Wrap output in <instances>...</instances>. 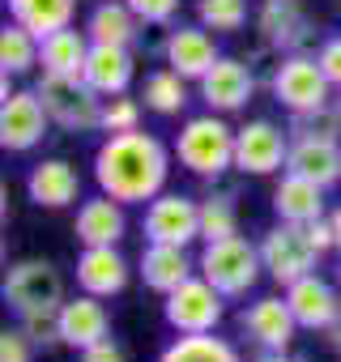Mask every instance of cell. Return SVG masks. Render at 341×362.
I'll list each match as a JSON object with an SVG mask.
<instances>
[{
    "label": "cell",
    "mask_w": 341,
    "mask_h": 362,
    "mask_svg": "<svg viewBox=\"0 0 341 362\" xmlns=\"http://www.w3.org/2000/svg\"><path fill=\"white\" fill-rule=\"evenodd\" d=\"M81 362H128V354L111 341V337H103V341H94V345H86L81 354H77Z\"/></svg>",
    "instance_id": "39"
},
{
    "label": "cell",
    "mask_w": 341,
    "mask_h": 362,
    "mask_svg": "<svg viewBox=\"0 0 341 362\" xmlns=\"http://www.w3.org/2000/svg\"><path fill=\"white\" fill-rule=\"evenodd\" d=\"M197 22L214 35H239L248 26V0H197Z\"/></svg>",
    "instance_id": "32"
},
{
    "label": "cell",
    "mask_w": 341,
    "mask_h": 362,
    "mask_svg": "<svg viewBox=\"0 0 341 362\" xmlns=\"http://www.w3.org/2000/svg\"><path fill=\"white\" fill-rule=\"evenodd\" d=\"M235 132L239 128H231L226 115H218V111L184 119V128L175 132V158H180V166L218 184L226 170H235Z\"/></svg>",
    "instance_id": "2"
},
{
    "label": "cell",
    "mask_w": 341,
    "mask_h": 362,
    "mask_svg": "<svg viewBox=\"0 0 341 362\" xmlns=\"http://www.w3.org/2000/svg\"><path fill=\"white\" fill-rule=\"evenodd\" d=\"M94 39L77 26H64L47 39H39V69L43 73H60V77H81L86 60H90Z\"/></svg>",
    "instance_id": "25"
},
{
    "label": "cell",
    "mask_w": 341,
    "mask_h": 362,
    "mask_svg": "<svg viewBox=\"0 0 341 362\" xmlns=\"http://www.w3.org/2000/svg\"><path fill=\"white\" fill-rule=\"evenodd\" d=\"M256 30H260V43L282 52V56H294V52H307L316 43V26L311 18L299 9V0H265V9L256 18Z\"/></svg>",
    "instance_id": "13"
},
{
    "label": "cell",
    "mask_w": 341,
    "mask_h": 362,
    "mask_svg": "<svg viewBox=\"0 0 341 362\" xmlns=\"http://www.w3.org/2000/svg\"><path fill=\"white\" fill-rule=\"evenodd\" d=\"M128 277H132V264L120 247H81L77 256V286L86 294H98V298H115L128 290Z\"/></svg>",
    "instance_id": "19"
},
{
    "label": "cell",
    "mask_w": 341,
    "mask_h": 362,
    "mask_svg": "<svg viewBox=\"0 0 341 362\" xmlns=\"http://www.w3.org/2000/svg\"><path fill=\"white\" fill-rule=\"evenodd\" d=\"M269 90H273V98H277L290 115H299V111H316V107H328L333 94H337L333 81L324 77V69L316 64V56H307V52L282 56L277 69H273V77H269Z\"/></svg>",
    "instance_id": "7"
},
{
    "label": "cell",
    "mask_w": 341,
    "mask_h": 362,
    "mask_svg": "<svg viewBox=\"0 0 341 362\" xmlns=\"http://www.w3.org/2000/svg\"><path fill=\"white\" fill-rule=\"evenodd\" d=\"M141 98L154 115H180L188 107V77H180L175 69H154L141 86Z\"/></svg>",
    "instance_id": "29"
},
{
    "label": "cell",
    "mask_w": 341,
    "mask_h": 362,
    "mask_svg": "<svg viewBox=\"0 0 341 362\" xmlns=\"http://www.w3.org/2000/svg\"><path fill=\"white\" fill-rule=\"evenodd\" d=\"M239 332L256 349H294L299 320H294L286 294H265V298H252L239 311Z\"/></svg>",
    "instance_id": "12"
},
{
    "label": "cell",
    "mask_w": 341,
    "mask_h": 362,
    "mask_svg": "<svg viewBox=\"0 0 341 362\" xmlns=\"http://www.w3.org/2000/svg\"><path fill=\"white\" fill-rule=\"evenodd\" d=\"M260 260H265V277H273L282 290L294 286L299 277L316 273V264H320L316 247L307 243V230L294 222H277L260 235Z\"/></svg>",
    "instance_id": "8"
},
{
    "label": "cell",
    "mask_w": 341,
    "mask_h": 362,
    "mask_svg": "<svg viewBox=\"0 0 341 362\" xmlns=\"http://www.w3.org/2000/svg\"><path fill=\"white\" fill-rule=\"evenodd\" d=\"M197 86H201V103H205L209 111H218V115L243 111V107L252 103V94H256L252 69H248L243 60H235V56H222Z\"/></svg>",
    "instance_id": "16"
},
{
    "label": "cell",
    "mask_w": 341,
    "mask_h": 362,
    "mask_svg": "<svg viewBox=\"0 0 341 362\" xmlns=\"http://www.w3.org/2000/svg\"><path fill=\"white\" fill-rule=\"evenodd\" d=\"M137 273H141V281L149 286V290H158V294H170L175 286H184L192 273H201L197 269V260L188 256V247H180V243H145L141 247V260H137Z\"/></svg>",
    "instance_id": "22"
},
{
    "label": "cell",
    "mask_w": 341,
    "mask_h": 362,
    "mask_svg": "<svg viewBox=\"0 0 341 362\" xmlns=\"http://www.w3.org/2000/svg\"><path fill=\"white\" fill-rule=\"evenodd\" d=\"M333 107H337V115H341V86H337V94H333Z\"/></svg>",
    "instance_id": "44"
},
{
    "label": "cell",
    "mask_w": 341,
    "mask_h": 362,
    "mask_svg": "<svg viewBox=\"0 0 341 362\" xmlns=\"http://www.w3.org/2000/svg\"><path fill=\"white\" fill-rule=\"evenodd\" d=\"M328 222H333V235H337V252H341V205L328 209Z\"/></svg>",
    "instance_id": "42"
},
{
    "label": "cell",
    "mask_w": 341,
    "mask_h": 362,
    "mask_svg": "<svg viewBox=\"0 0 341 362\" xmlns=\"http://www.w3.org/2000/svg\"><path fill=\"white\" fill-rule=\"evenodd\" d=\"M286 170L307 175L324 192L341 184V141L333 136H290V158Z\"/></svg>",
    "instance_id": "20"
},
{
    "label": "cell",
    "mask_w": 341,
    "mask_h": 362,
    "mask_svg": "<svg viewBox=\"0 0 341 362\" xmlns=\"http://www.w3.org/2000/svg\"><path fill=\"white\" fill-rule=\"evenodd\" d=\"M269 205H273L277 222H294V226H307V222H316V218L328 214L324 188L311 184L307 175H294V170H282V179L273 184V201Z\"/></svg>",
    "instance_id": "23"
},
{
    "label": "cell",
    "mask_w": 341,
    "mask_h": 362,
    "mask_svg": "<svg viewBox=\"0 0 341 362\" xmlns=\"http://www.w3.org/2000/svg\"><path fill=\"white\" fill-rule=\"evenodd\" d=\"M286 158H290V132L282 124L248 119L235 132V170L239 175H252V179L277 175V170H286Z\"/></svg>",
    "instance_id": "9"
},
{
    "label": "cell",
    "mask_w": 341,
    "mask_h": 362,
    "mask_svg": "<svg viewBox=\"0 0 341 362\" xmlns=\"http://www.w3.org/2000/svg\"><path fill=\"white\" fill-rule=\"evenodd\" d=\"M128 5H132V13H137L145 26H170L184 0H128Z\"/></svg>",
    "instance_id": "36"
},
{
    "label": "cell",
    "mask_w": 341,
    "mask_h": 362,
    "mask_svg": "<svg viewBox=\"0 0 341 362\" xmlns=\"http://www.w3.org/2000/svg\"><path fill=\"white\" fill-rule=\"evenodd\" d=\"M162 320L170 332H218V324L226 320V294L192 273L184 286L162 294Z\"/></svg>",
    "instance_id": "6"
},
{
    "label": "cell",
    "mask_w": 341,
    "mask_h": 362,
    "mask_svg": "<svg viewBox=\"0 0 341 362\" xmlns=\"http://www.w3.org/2000/svg\"><path fill=\"white\" fill-rule=\"evenodd\" d=\"M290 136H333V141H341V115H337V107L328 103V107L290 115Z\"/></svg>",
    "instance_id": "33"
},
{
    "label": "cell",
    "mask_w": 341,
    "mask_h": 362,
    "mask_svg": "<svg viewBox=\"0 0 341 362\" xmlns=\"http://www.w3.org/2000/svg\"><path fill=\"white\" fill-rule=\"evenodd\" d=\"M26 197L39 209H69L81 201V175L69 158H43L39 166H30L26 175Z\"/></svg>",
    "instance_id": "17"
},
{
    "label": "cell",
    "mask_w": 341,
    "mask_h": 362,
    "mask_svg": "<svg viewBox=\"0 0 341 362\" xmlns=\"http://www.w3.org/2000/svg\"><path fill=\"white\" fill-rule=\"evenodd\" d=\"M5 5H9V22L26 26L35 39H47L73 26L77 18V0H5Z\"/></svg>",
    "instance_id": "27"
},
{
    "label": "cell",
    "mask_w": 341,
    "mask_h": 362,
    "mask_svg": "<svg viewBox=\"0 0 341 362\" xmlns=\"http://www.w3.org/2000/svg\"><path fill=\"white\" fill-rule=\"evenodd\" d=\"M316 64L324 69V77L333 81V90L341 86V35H328L320 47H316Z\"/></svg>",
    "instance_id": "37"
},
{
    "label": "cell",
    "mask_w": 341,
    "mask_h": 362,
    "mask_svg": "<svg viewBox=\"0 0 341 362\" xmlns=\"http://www.w3.org/2000/svg\"><path fill=\"white\" fill-rule=\"evenodd\" d=\"M141 230H145V243H180V247H192L201 239V201H192L184 192H158L145 205Z\"/></svg>",
    "instance_id": "10"
},
{
    "label": "cell",
    "mask_w": 341,
    "mask_h": 362,
    "mask_svg": "<svg viewBox=\"0 0 341 362\" xmlns=\"http://www.w3.org/2000/svg\"><path fill=\"white\" fill-rule=\"evenodd\" d=\"M0 98H5L0 103V145L9 153H30L35 145H43L52 115H47L39 90H9Z\"/></svg>",
    "instance_id": "11"
},
{
    "label": "cell",
    "mask_w": 341,
    "mask_h": 362,
    "mask_svg": "<svg viewBox=\"0 0 341 362\" xmlns=\"http://www.w3.org/2000/svg\"><path fill=\"white\" fill-rule=\"evenodd\" d=\"M81 77H86L103 98L128 94V86H132V77H137V56H132V47H120V43H94Z\"/></svg>",
    "instance_id": "24"
},
{
    "label": "cell",
    "mask_w": 341,
    "mask_h": 362,
    "mask_svg": "<svg viewBox=\"0 0 341 362\" xmlns=\"http://www.w3.org/2000/svg\"><path fill=\"white\" fill-rule=\"evenodd\" d=\"M218 60H222V52L214 43V30H205L201 22L197 26H175V30H166V39H162V64L175 69L188 81H201Z\"/></svg>",
    "instance_id": "14"
},
{
    "label": "cell",
    "mask_w": 341,
    "mask_h": 362,
    "mask_svg": "<svg viewBox=\"0 0 341 362\" xmlns=\"http://www.w3.org/2000/svg\"><path fill=\"white\" fill-rule=\"evenodd\" d=\"M0 298L5 307L22 320V315H43V311H60L64 307V277L52 260L43 256H26L13 260L5 281H0Z\"/></svg>",
    "instance_id": "4"
},
{
    "label": "cell",
    "mask_w": 341,
    "mask_h": 362,
    "mask_svg": "<svg viewBox=\"0 0 341 362\" xmlns=\"http://www.w3.org/2000/svg\"><path fill=\"white\" fill-rule=\"evenodd\" d=\"M333 281L341 286V252H337V269H333Z\"/></svg>",
    "instance_id": "43"
},
{
    "label": "cell",
    "mask_w": 341,
    "mask_h": 362,
    "mask_svg": "<svg viewBox=\"0 0 341 362\" xmlns=\"http://www.w3.org/2000/svg\"><path fill=\"white\" fill-rule=\"evenodd\" d=\"M35 354H39V345L30 341V332L22 324L0 332V362H35Z\"/></svg>",
    "instance_id": "35"
},
{
    "label": "cell",
    "mask_w": 341,
    "mask_h": 362,
    "mask_svg": "<svg viewBox=\"0 0 341 362\" xmlns=\"http://www.w3.org/2000/svg\"><path fill=\"white\" fill-rule=\"evenodd\" d=\"M35 90H39V98H43V107H47L56 128H64V132H94V128H103V94L86 77L43 73Z\"/></svg>",
    "instance_id": "5"
},
{
    "label": "cell",
    "mask_w": 341,
    "mask_h": 362,
    "mask_svg": "<svg viewBox=\"0 0 341 362\" xmlns=\"http://www.w3.org/2000/svg\"><path fill=\"white\" fill-rule=\"evenodd\" d=\"M286 303L299 320V328L307 332H328L333 320L341 315V286L320 277V273H307L299 277L294 286H286Z\"/></svg>",
    "instance_id": "15"
},
{
    "label": "cell",
    "mask_w": 341,
    "mask_h": 362,
    "mask_svg": "<svg viewBox=\"0 0 341 362\" xmlns=\"http://www.w3.org/2000/svg\"><path fill=\"white\" fill-rule=\"evenodd\" d=\"M73 235L81 247H120V239L128 235V214H124V201L98 192L90 201L77 205V222H73Z\"/></svg>",
    "instance_id": "18"
},
{
    "label": "cell",
    "mask_w": 341,
    "mask_h": 362,
    "mask_svg": "<svg viewBox=\"0 0 341 362\" xmlns=\"http://www.w3.org/2000/svg\"><path fill=\"white\" fill-rule=\"evenodd\" d=\"M197 269L205 281H214L226 298H248L256 290V281L265 277V260H260V243H248L243 235L231 239H214L201 247Z\"/></svg>",
    "instance_id": "3"
},
{
    "label": "cell",
    "mask_w": 341,
    "mask_h": 362,
    "mask_svg": "<svg viewBox=\"0 0 341 362\" xmlns=\"http://www.w3.org/2000/svg\"><path fill=\"white\" fill-rule=\"evenodd\" d=\"M141 18L132 13L128 0H98L86 18V35L94 43H120V47H132L141 39Z\"/></svg>",
    "instance_id": "26"
},
{
    "label": "cell",
    "mask_w": 341,
    "mask_h": 362,
    "mask_svg": "<svg viewBox=\"0 0 341 362\" xmlns=\"http://www.w3.org/2000/svg\"><path fill=\"white\" fill-rule=\"evenodd\" d=\"M132 128H141V103L128 94L103 98V132H132Z\"/></svg>",
    "instance_id": "34"
},
{
    "label": "cell",
    "mask_w": 341,
    "mask_h": 362,
    "mask_svg": "<svg viewBox=\"0 0 341 362\" xmlns=\"http://www.w3.org/2000/svg\"><path fill=\"white\" fill-rule=\"evenodd\" d=\"M252 362H303L299 354H290V349H260Z\"/></svg>",
    "instance_id": "40"
},
{
    "label": "cell",
    "mask_w": 341,
    "mask_h": 362,
    "mask_svg": "<svg viewBox=\"0 0 341 362\" xmlns=\"http://www.w3.org/2000/svg\"><path fill=\"white\" fill-rule=\"evenodd\" d=\"M324 341H328V349H333V354H337V358H341V315H337V320H333V328H328V332H324Z\"/></svg>",
    "instance_id": "41"
},
{
    "label": "cell",
    "mask_w": 341,
    "mask_h": 362,
    "mask_svg": "<svg viewBox=\"0 0 341 362\" xmlns=\"http://www.w3.org/2000/svg\"><path fill=\"white\" fill-rule=\"evenodd\" d=\"M103 337H111V315H107L103 298L86 294V290L77 298H64V307H60V345L81 354L86 345H94Z\"/></svg>",
    "instance_id": "21"
},
{
    "label": "cell",
    "mask_w": 341,
    "mask_h": 362,
    "mask_svg": "<svg viewBox=\"0 0 341 362\" xmlns=\"http://www.w3.org/2000/svg\"><path fill=\"white\" fill-rule=\"evenodd\" d=\"M30 69H39V39L26 26L9 22L0 30V73L5 77H26Z\"/></svg>",
    "instance_id": "30"
},
{
    "label": "cell",
    "mask_w": 341,
    "mask_h": 362,
    "mask_svg": "<svg viewBox=\"0 0 341 362\" xmlns=\"http://www.w3.org/2000/svg\"><path fill=\"white\" fill-rule=\"evenodd\" d=\"M303 230H307V243L316 247V256H320V260H324L328 252H337V235H333V222H328V214H324V218H316V222H307Z\"/></svg>",
    "instance_id": "38"
},
{
    "label": "cell",
    "mask_w": 341,
    "mask_h": 362,
    "mask_svg": "<svg viewBox=\"0 0 341 362\" xmlns=\"http://www.w3.org/2000/svg\"><path fill=\"white\" fill-rule=\"evenodd\" d=\"M170 179V149L154 132H107V141L94 149V184L98 192L124 201V205H149L158 192H166Z\"/></svg>",
    "instance_id": "1"
},
{
    "label": "cell",
    "mask_w": 341,
    "mask_h": 362,
    "mask_svg": "<svg viewBox=\"0 0 341 362\" xmlns=\"http://www.w3.org/2000/svg\"><path fill=\"white\" fill-rule=\"evenodd\" d=\"M158 362H243V354L218 332H180L158 354Z\"/></svg>",
    "instance_id": "28"
},
{
    "label": "cell",
    "mask_w": 341,
    "mask_h": 362,
    "mask_svg": "<svg viewBox=\"0 0 341 362\" xmlns=\"http://www.w3.org/2000/svg\"><path fill=\"white\" fill-rule=\"evenodd\" d=\"M239 235V205H235V192L231 188H214L205 201H201V239L214 243V239H231Z\"/></svg>",
    "instance_id": "31"
}]
</instances>
